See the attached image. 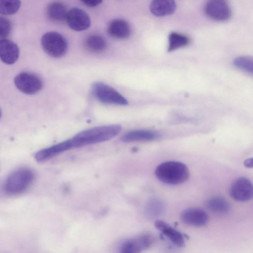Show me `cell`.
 I'll return each mask as SVG.
<instances>
[{
    "mask_svg": "<svg viewBox=\"0 0 253 253\" xmlns=\"http://www.w3.org/2000/svg\"><path fill=\"white\" fill-rule=\"evenodd\" d=\"M161 136L158 131L149 129H137L124 134L121 137L124 142L138 141H151L158 139Z\"/></svg>",
    "mask_w": 253,
    "mask_h": 253,
    "instance_id": "2e32d148",
    "label": "cell"
},
{
    "mask_svg": "<svg viewBox=\"0 0 253 253\" xmlns=\"http://www.w3.org/2000/svg\"><path fill=\"white\" fill-rule=\"evenodd\" d=\"M122 130L119 125L98 126L84 130L71 139L73 148L107 141L118 135Z\"/></svg>",
    "mask_w": 253,
    "mask_h": 253,
    "instance_id": "6da1fadb",
    "label": "cell"
},
{
    "mask_svg": "<svg viewBox=\"0 0 253 253\" xmlns=\"http://www.w3.org/2000/svg\"><path fill=\"white\" fill-rule=\"evenodd\" d=\"M85 46L89 51L98 53L103 51L106 48V42L102 36L92 35L85 39Z\"/></svg>",
    "mask_w": 253,
    "mask_h": 253,
    "instance_id": "44dd1931",
    "label": "cell"
},
{
    "mask_svg": "<svg viewBox=\"0 0 253 253\" xmlns=\"http://www.w3.org/2000/svg\"><path fill=\"white\" fill-rule=\"evenodd\" d=\"M153 242L151 236L141 235L124 241L121 245L120 252L123 253H137L148 249Z\"/></svg>",
    "mask_w": 253,
    "mask_h": 253,
    "instance_id": "30bf717a",
    "label": "cell"
},
{
    "mask_svg": "<svg viewBox=\"0 0 253 253\" xmlns=\"http://www.w3.org/2000/svg\"><path fill=\"white\" fill-rule=\"evenodd\" d=\"M21 5L20 0H0V14L12 15L16 13Z\"/></svg>",
    "mask_w": 253,
    "mask_h": 253,
    "instance_id": "603a6c76",
    "label": "cell"
},
{
    "mask_svg": "<svg viewBox=\"0 0 253 253\" xmlns=\"http://www.w3.org/2000/svg\"><path fill=\"white\" fill-rule=\"evenodd\" d=\"M1 110H0V117H1Z\"/></svg>",
    "mask_w": 253,
    "mask_h": 253,
    "instance_id": "83f0119b",
    "label": "cell"
},
{
    "mask_svg": "<svg viewBox=\"0 0 253 253\" xmlns=\"http://www.w3.org/2000/svg\"><path fill=\"white\" fill-rule=\"evenodd\" d=\"M244 165L246 167L251 168L253 167V159L249 158L246 159L244 162Z\"/></svg>",
    "mask_w": 253,
    "mask_h": 253,
    "instance_id": "4316f807",
    "label": "cell"
},
{
    "mask_svg": "<svg viewBox=\"0 0 253 253\" xmlns=\"http://www.w3.org/2000/svg\"><path fill=\"white\" fill-rule=\"evenodd\" d=\"M43 50L49 56L59 58L64 56L68 49V42L65 37L56 32L45 33L41 38Z\"/></svg>",
    "mask_w": 253,
    "mask_h": 253,
    "instance_id": "277c9868",
    "label": "cell"
},
{
    "mask_svg": "<svg viewBox=\"0 0 253 253\" xmlns=\"http://www.w3.org/2000/svg\"><path fill=\"white\" fill-rule=\"evenodd\" d=\"M190 42L189 37L184 34L172 32L169 36L168 51L170 52L188 45Z\"/></svg>",
    "mask_w": 253,
    "mask_h": 253,
    "instance_id": "d6986e66",
    "label": "cell"
},
{
    "mask_svg": "<svg viewBox=\"0 0 253 253\" xmlns=\"http://www.w3.org/2000/svg\"><path fill=\"white\" fill-rule=\"evenodd\" d=\"M229 194L231 197L238 202H245L251 200L253 195L252 182L246 177H240L232 183Z\"/></svg>",
    "mask_w": 253,
    "mask_h": 253,
    "instance_id": "ba28073f",
    "label": "cell"
},
{
    "mask_svg": "<svg viewBox=\"0 0 253 253\" xmlns=\"http://www.w3.org/2000/svg\"><path fill=\"white\" fill-rule=\"evenodd\" d=\"M83 3L89 7H95L100 4L103 0H80Z\"/></svg>",
    "mask_w": 253,
    "mask_h": 253,
    "instance_id": "484cf974",
    "label": "cell"
},
{
    "mask_svg": "<svg viewBox=\"0 0 253 253\" xmlns=\"http://www.w3.org/2000/svg\"><path fill=\"white\" fill-rule=\"evenodd\" d=\"M19 49L13 41L6 39L0 40V59L6 64H12L18 59Z\"/></svg>",
    "mask_w": 253,
    "mask_h": 253,
    "instance_id": "5bb4252c",
    "label": "cell"
},
{
    "mask_svg": "<svg viewBox=\"0 0 253 253\" xmlns=\"http://www.w3.org/2000/svg\"><path fill=\"white\" fill-rule=\"evenodd\" d=\"M234 65L237 68L248 73H253V59L249 56H240L233 61Z\"/></svg>",
    "mask_w": 253,
    "mask_h": 253,
    "instance_id": "cb8c5ba5",
    "label": "cell"
},
{
    "mask_svg": "<svg viewBox=\"0 0 253 253\" xmlns=\"http://www.w3.org/2000/svg\"><path fill=\"white\" fill-rule=\"evenodd\" d=\"M155 174L162 182L170 185L180 184L189 176V169L184 164L178 161H169L159 165Z\"/></svg>",
    "mask_w": 253,
    "mask_h": 253,
    "instance_id": "7a4b0ae2",
    "label": "cell"
},
{
    "mask_svg": "<svg viewBox=\"0 0 253 253\" xmlns=\"http://www.w3.org/2000/svg\"><path fill=\"white\" fill-rule=\"evenodd\" d=\"M154 226L164 236L175 246L182 248L185 246V242L182 234L173 228L168 223L161 219H157Z\"/></svg>",
    "mask_w": 253,
    "mask_h": 253,
    "instance_id": "7c38bea8",
    "label": "cell"
},
{
    "mask_svg": "<svg viewBox=\"0 0 253 253\" xmlns=\"http://www.w3.org/2000/svg\"><path fill=\"white\" fill-rule=\"evenodd\" d=\"M107 33L112 38L121 40L126 39L131 34V28L126 20L120 18L116 19L109 23Z\"/></svg>",
    "mask_w": 253,
    "mask_h": 253,
    "instance_id": "9a60e30c",
    "label": "cell"
},
{
    "mask_svg": "<svg viewBox=\"0 0 253 253\" xmlns=\"http://www.w3.org/2000/svg\"><path fill=\"white\" fill-rule=\"evenodd\" d=\"M165 210L163 202L158 199L150 200L147 204L145 211L147 216L155 217L161 214Z\"/></svg>",
    "mask_w": 253,
    "mask_h": 253,
    "instance_id": "7402d4cb",
    "label": "cell"
},
{
    "mask_svg": "<svg viewBox=\"0 0 253 253\" xmlns=\"http://www.w3.org/2000/svg\"><path fill=\"white\" fill-rule=\"evenodd\" d=\"M66 20L68 26L75 31L87 30L91 25L89 15L79 7H73L68 11Z\"/></svg>",
    "mask_w": 253,
    "mask_h": 253,
    "instance_id": "9c48e42d",
    "label": "cell"
},
{
    "mask_svg": "<svg viewBox=\"0 0 253 253\" xmlns=\"http://www.w3.org/2000/svg\"><path fill=\"white\" fill-rule=\"evenodd\" d=\"M206 205L209 210L216 213H226L230 209L228 202L220 196H215L209 199Z\"/></svg>",
    "mask_w": 253,
    "mask_h": 253,
    "instance_id": "ffe728a7",
    "label": "cell"
},
{
    "mask_svg": "<svg viewBox=\"0 0 253 253\" xmlns=\"http://www.w3.org/2000/svg\"><path fill=\"white\" fill-rule=\"evenodd\" d=\"M180 219L185 224L195 227L206 225L209 221V216L203 210L193 208L183 211L180 214Z\"/></svg>",
    "mask_w": 253,
    "mask_h": 253,
    "instance_id": "8fae6325",
    "label": "cell"
},
{
    "mask_svg": "<svg viewBox=\"0 0 253 253\" xmlns=\"http://www.w3.org/2000/svg\"><path fill=\"white\" fill-rule=\"evenodd\" d=\"M73 148L71 139H69L40 150L36 154L35 158L39 162H43Z\"/></svg>",
    "mask_w": 253,
    "mask_h": 253,
    "instance_id": "4fadbf2b",
    "label": "cell"
},
{
    "mask_svg": "<svg viewBox=\"0 0 253 253\" xmlns=\"http://www.w3.org/2000/svg\"><path fill=\"white\" fill-rule=\"evenodd\" d=\"M35 177L34 172L28 168H20L10 174L5 179L3 189L9 195H16L26 190Z\"/></svg>",
    "mask_w": 253,
    "mask_h": 253,
    "instance_id": "3957f363",
    "label": "cell"
},
{
    "mask_svg": "<svg viewBox=\"0 0 253 253\" xmlns=\"http://www.w3.org/2000/svg\"><path fill=\"white\" fill-rule=\"evenodd\" d=\"M176 7L175 0H152L150 10L156 16L164 17L174 13Z\"/></svg>",
    "mask_w": 253,
    "mask_h": 253,
    "instance_id": "e0dca14e",
    "label": "cell"
},
{
    "mask_svg": "<svg viewBox=\"0 0 253 253\" xmlns=\"http://www.w3.org/2000/svg\"><path fill=\"white\" fill-rule=\"evenodd\" d=\"M204 13L210 19L217 22L228 20L231 10L228 3L225 0H211L204 7Z\"/></svg>",
    "mask_w": 253,
    "mask_h": 253,
    "instance_id": "52a82bcc",
    "label": "cell"
},
{
    "mask_svg": "<svg viewBox=\"0 0 253 253\" xmlns=\"http://www.w3.org/2000/svg\"><path fill=\"white\" fill-rule=\"evenodd\" d=\"M67 11L65 5L60 1H52L46 8L48 18L55 22H60L66 19Z\"/></svg>",
    "mask_w": 253,
    "mask_h": 253,
    "instance_id": "ac0fdd59",
    "label": "cell"
},
{
    "mask_svg": "<svg viewBox=\"0 0 253 253\" xmlns=\"http://www.w3.org/2000/svg\"><path fill=\"white\" fill-rule=\"evenodd\" d=\"M11 23L7 18L0 16V39H5L10 34Z\"/></svg>",
    "mask_w": 253,
    "mask_h": 253,
    "instance_id": "d4e9b609",
    "label": "cell"
},
{
    "mask_svg": "<svg viewBox=\"0 0 253 253\" xmlns=\"http://www.w3.org/2000/svg\"><path fill=\"white\" fill-rule=\"evenodd\" d=\"M14 84L20 91L29 95L38 93L42 87V82L39 77L27 72L18 74L14 78Z\"/></svg>",
    "mask_w": 253,
    "mask_h": 253,
    "instance_id": "8992f818",
    "label": "cell"
},
{
    "mask_svg": "<svg viewBox=\"0 0 253 253\" xmlns=\"http://www.w3.org/2000/svg\"><path fill=\"white\" fill-rule=\"evenodd\" d=\"M91 90L93 95L102 103L121 105L128 104L127 100L119 92L103 83H94Z\"/></svg>",
    "mask_w": 253,
    "mask_h": 253,
    "instance_id": "5b68a950",
    "label": "cell"
}]
</instances>
